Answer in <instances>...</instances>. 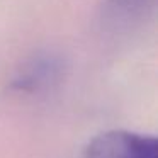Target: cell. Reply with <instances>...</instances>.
<instances>
[{
	"label": "cell",
	"instance_id": "7a4b0ae2",
	"mask_svg": "<svg viewBox=\"0 0 158 158\" xmlns=\"http://www.w3.org/2000/svg\"><path fill=\"white\" fill-rule=\"evenodd\" d=\"M141 0H116V7H126V9H131L134 7V4H138Z\"/></svg>",
	"mask_w": 158,
	"mask_h": 158
},
{
	"label": "cell",
	"instance_id": "6da1fadb",
	"mask_svg": "<svg viewBox=\"0 0 158 158\" xmlns=\"http://www.w3.org/2000/svg\"><path fill=\"white\" fill-rule=\"evenodd\" d=\"M156 138L124 129L100 133L85 148V158H156Z\"/></svg>",
	"mask_w": 158,
	"mask_h": 158
}]
</instances>
